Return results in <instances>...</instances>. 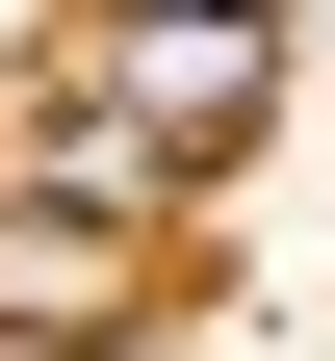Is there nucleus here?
<instances>
[{
  "instance_id": "obj_1",
  "label": "nucleus",
  "mask_w": 335,
  "mask_h": 361,
  "mask_svg": "<svg viewBox=\"0 0 335 361\" xmlns=\"http://www.w3.org/2000/svg\"><path fill=\"white\" fill-rule=\"evenodd\" d=\"M258 78H284V52H258V26H129V78H104V104H129V129H155V155H181V180H207V155H232V129H258Z\"/></svg>"
},
{
  "instance_id": "obj_4",
  "label": "nucleus",
  "mask_w": 335,
  "mask_h": 361,
  "mask_svg": "<svg viewBox=\"0 0 335 361\" xmlns=\"http://www.w3.org/2000/svg\"><path fill=\"white\" fill-rule=\"evenodd\" d=\"M0 361H78V336H0Z\"/></svg>"
},
{
  "instance_id": "obj_3",
  "label": "nucleus",
  "mask_w": 335,
  "mask_h": 361,
  "mask_svg": "<svg viewBox=\"0 0 335 361\" xmlns=\"http://www.w3.org/2000/svg\"><path fill=\"white\" fill-rule=\"evenodd\" d=\"M155 26H258V0H155Z\"/></svg>"
},
{
  "instance_id": "obj_2",
  "label": "nucleus",
  "mask_w": 335,
  "mask_h": 361,
  "mask_svg": "<svg viewBox=\"0 0 335 361\" xmlns=\"http://www.w3.org/2000/svg\"><path fill=\"white\" fill-rule=\"evenodd\" d=\"M129 310V233L104 207H0V336H104Z\"/></svg>"
}]
</instances>
